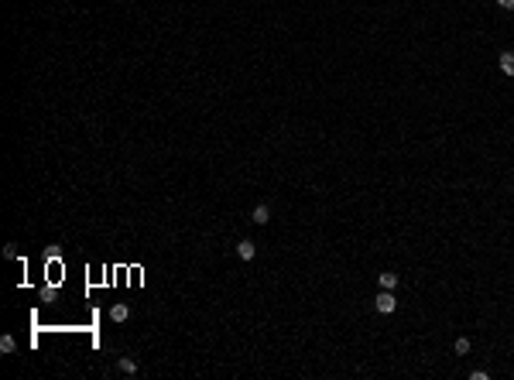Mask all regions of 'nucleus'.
I'll return each mask as SVG.
<instances>
[{
  "instance_id": "6",
  "label": "nucleus",
  "mask_w": 514,
  "mask_h": 380,
  "mask_svg": "<svg viewBox=\"0 0 514 380\" xmlns=\"http://www.w3.org/2000/svg\"><path fill=\"white\" fill-rule=\"evenodd\" d=\"M394 285H398V274L384 271V274H381V288H387V291H394Z\"/></svg>"
},
{
  "instance_id": "4",
  "label": "nucleus",
  "mask_w": 514,
  "mask_h": 380,
  "mask_svg": "<svg viewBox=\"0 0 514 380\" xmlns=\"http://www.w3.org/2000/svg\"><path fill=\"white\" fill-rule=\"evenodd\" d=\"M127 315H131L127 305H114V308H110V319H114V322H127Z\"/></svg>"
},
{
  "instance_id": "7",
  "label": "nucleus",
  "mask_w": 514,
  "mask_h": 380,
  "mask_svg": "<svg viewBox=\"0 0 514 380\" xmlns=\"http://www.w3.org/2000/svg\"><path fill=\"white\" fill-rule=\"evenodd\" d=\"M120 373H131V377H134V373H137V360L124 356V360H120Z\"/></svg>"
},
{
  "instance_id": "5",
  "label": "nucleus",
  "mask_w": 514,
  "mask_h": 380,
  "mask_svg": "<svg viewBox=\"0 0 514 380\" xmlns=\"http://www.w3.org/2000/svg\"><path fill=\"white\" fill-rule=\"evenodd\" d=\"M250 219H254V223H261V226H264L267 219H271V209H267V206H257V209H254V216H250Z\"/></svg>"
},
{
  "instance_id": "3",
  "label": "nucleus",
  "mask_w": 514,
  "mask_h": 380,
  "mask_svg": "<svg viewBox=\"0 0 514 380\" xmlns=\"http://www.w3.org/2000/svg\"><path fill=\"white\" fill-rule=\"evenodd\" d=\"M500 72L504 76H514V52H504L500 55Z\"/></svg>"
},
{
  "instance_id": "1",
  "label": "nucleus",
  "mask_w": 514,
  "mask_h": 380,
  "mask_svg": "<svg viewBox=\"0 0 514 380\" xmlns=\"http://www.w3.org/2000/svg\"><path fill=\"white\" fill-rule=\"evenodd\" d=\"M374 305H377V312H384V315H391V312L398 308V298H394V295H391V291L384 288L381 295H377V302H374Z\"/></svg>"
},
{
  "instance_id": "8",
  "label": "nucleus",
  "mask_w": 514,
  "mask_h": 380,
  "mask_svg": "<svg viewBox=\"0 0 514 380\" xmlns=\"http://www.w3.org/2000/svg\"><path fill=\"white\" fill-rule=\"evenodd\" d=\"M14 349H18L14 336H4V339H0V353H14Z\"/></svg>"
},
{
  "instance_id": "2",
  "label": "nucleus",
  "mask_w": 514,
  "mask_h": 380,
  "mask_svg": "<svg viewBox=\"0 0 514 380\" xmlns=\"http://www.w3.org/2000/svg\"><path fill=\"white\" fill-rule=\"evenodd\" d=\"M237 254H240V261H254V254H257V247H254L250 240H240V247H237Z\"/></svg>"
},
{
  "instance_id": "10",
  "label": "nucleus",
  "mask_w": 514,
  "mask_h": 380,
  "mask_svg": "<svg viewBox=\"0 0 514 380\" xmlns=\"http://www.w3.org/2000/svg\"><path fill=\"white\" fill-rule=\"evenodd\" d=\"M497 7L500 11H514V0H497Z\"/></svg>"
},
{
  "instance_id": "9",
  "label": "nucleus",
  "mask_w": 514,
  "mask_h": 380,
  "mask_svg": "<svg viewBox=\"0 0 514 380\" xmlns=\"http://www.w3.org/2000/svg\"><path fill=\"white\" fill-rule=\"evenodd\" d=\"M456 353H459V356H466V353H470V339L459 336V339H456Z\"/></svg>"
}]
</instances>
